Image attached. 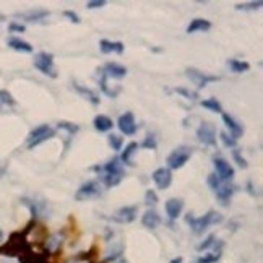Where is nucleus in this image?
<instances>
[{
	"label": "nucleus",
	"mask_w": 263,
	"mask_h": 263,
	"mask_svg": "<svg viewBox=\"0 0 263 263\" xmlns=\"http://www.w3.org/2000/svg\"><path fill=\"white\" fill-rule=\"evenodd\" d=\"M192 150L188 146H179L175 148L171 155L168 156V166L171 169H180L187 164V161L190 160Z\"/></svg>",
	"instance_id": "obj_2"
},
{
	"label": "nucleus",
	"mask_w": 263,
	"mask_h": 263,
	"mask_svg": "<svg viewBox=\"0 0 263 263\" xmlns=\"http://www.w3.org/2000/svg\"><path fill=\"white\" fill-rule=\"evenodd\" d=\"M102 73H106V77H112V78H124L127 75V69L119 64H112L109 62L104 69H101Z\"/></svg>",
	"instance_id": "obj_15"
},
{
	"label": "nucleus",
	"mask_w": 263,
	"mask_h": 263,
	"mask_svg": "<svg viewBox=\"0 0 263 263\" xmlns=\"http://www.w3.org/2000/svg\"><path fill=\"white\" fill-rule=\"evenodd\" d=\"M94 171H104L106 174H119V175H124V169H122V164L119 158H114L112 161H109L104 168H93Z\"/></svg>",
	"instance_id": "obj_19"
},
{
	"label": "nucleus",
	"mask_w": 263,
	"mask_h": 263,
	"mask_svg": "<svg viewBox=\"0 0 263 263\" xmlns=\"http://www.w3.org/2000/svg\"><path fill=\"white\" fill-rule=\"evenodd\" d=\"M221 142H223V145L224 146H228V148H236V140L234 138H231V135H228V133H221Z\"/></svg>",
	"instance_id": "obj_37"
},
{
	"label": "nucleus",
	"mask_w": 263,
	"mask_h": 263,
	"mask_svg": "<svg viewBox=\"0 0 263 263\" xmlns=\"http://www.w3.org/2000/svg\"><path fill=\"white\" fill-rule=\"evenodd\" d=\"M21 201H23V205H26V206L29 208V210H31V215H33V218H38V216H39V208H38V205H36L33 200H29V198H23Z\"/></svg>",
	"instance_id": "obj_32"
},
{
	"label": "nucleus",
	"mask_w": 263,
	"mask_h": 263,
	"mask_svg": "<svg viewBox=\"0 0 263 263\" xmlns=\"http://www.w3.org/2000/svg\"><path fill=\"white\" fill-rule=\"evenodd\" d=\"M145 201H146V205H150V206H153V205L158 203V195L155 193V190H148V192H146Z\"/></svg>",
	"instance_id": "obj_41"
},
{
	"label": "nucleus",
	"mask_w": 263,
	"mask_h": 263,
	"mask_svg": "<svg viewBox=\"0 0 263 263\" xmlns=\"http://www.w3.org/2000/svg\"><path fill=\"white\" fill-rule=\"evenodd\" d=\"M211 28V23L208 20H203V18H195V20L190 21V24L187 26V33H197V31H208Z\"/></svg>",
	"instance_id": "obj_20"
},
{
	"label": "nucleus",
	"mask_w": 263,
	"mask_h": 263,
	"mask_svg": "<svg viewBox=\"0 0 263 263\" xmlns=\"http://www.w3.org/2000/svg\"><path fill=\"white\" fill-rule=\"evenodd\" d=\"M215 239H216L215 236H208L206 239H205V242H201L200 246L197 247V250H198V252H201V250H206V249H210V247L213 246V244H215Z\"/></svg>",
	"instance_id": "obj_39"
},
{
	"label": "nucleus",
	"mask_w": 263,
	"mask_h": 263,
	"mask_svg": "<svg viewBox=\"0 0 263 263\" xmlns=\"http://www.w3.org/2000/svg\"><path fill=\"white\" fill-rule=\"evenodd\" d=\"M183 201L180 198H169L166 201V213L171 219H175L182 213Z\"/></svg>",
	"instance_id": "obj_14"
},
{
	"label": "nucleus",
	"mask_w": 263,
	"mask_h": 263,
	"mask_svg": "<svg viewBox=\"0 0 263 263\" xmlns=\"http://www.w3.org/2000/svg\"><path fill=\"white\" fill-rule=\"evenodd\" d=\"M8 46L11 49H15V51H18V52H26V54L33 52L31 44H29V42H26V41L20 39V38H10L8 39Z\"/></svg>",
	"instance_id": "obj_21"
},
{
	"label": "nucleus",
	"mask_w": 263,
	"mask_h": 263,
	"mask_svg": "<svg viewBox=\"0 0 263 263\" xmlns=\"http://www.w3.org/2000/svg\"><path fill=\"white\" fill-rule=\"evenodd\" d=\"M117 125L120 128V132L124 133V135H135L137 133V122H135V117H133L132 112H125L122 114L119 120H117Z\"/></svg>",
	"instance_id": "obj_8"
},
{
	"label": "nucleus",
	"mask_w": 263,
	"mask_h": 263,
	"mask_svg": "<svg viewBox=\"0 0 263 263\" xmlns=\"http://www.w3.org/2000/svg\"><path fill=\"white\" fill-rule=\"evenodd\" d=\"M3 239V234H2V232H0V241H2Z\"/></svg>",
	"instance_id": "obj_51"
},
{
	"label": "nucleus",
	"mask_w": 263,
	"mask_h": 263,
	"mask_svg": "<svg viewBox=\"0 0 263 263\" xmlns=\"http://www.w3.org/2000/svg\"><path fill=\"white\" fill-rule=\"evenodd\" d=\"M201 106H203L205 109H210V111H213V112L223 114V107H221V104H219V102L215 99V97H210V99L201 101Z\"/></svg>",
	"instance_id": "obj_27"
},
{
	"label": "nucleus",
	"mask_w": 263,
	"mask_h": 263,
	"mask_svg": "<svg viewBox=\"0 0 263 263\" xmlns=\"http://www.w3.org/2000/svg\"><path fill=\"white\" fill-rule=\"evenodd\" d=\"M137 148H138V145H137L135 142H132L130 145H127L125 151L122 153V163L128 164V166H133V163H132V155L135 153Z\"/></svg>",
	"instance_id": "obj_25"
},
{
	"label": "nucleus",
	"mask_w": 263,
	"mask_h": 263,
	"mask_svg": "<svg viewBox=\"0 0 263 263\" xmlns=\"http://www.w3.org/2000/svg\"><path fill=\"white\" fill-rule=\"evenodd\" d=\"M221 115H223V122L226 124V127L229 128L231 138L237 140L239 137H242V133H244V128H242V125L239 124V122H237V120H234V119L231 117L229 114H226V112H223Z\"/></svg>",
	"instance_id": "obj_12"
},
{
	"label": "nucleus",
	"mask_w": 263,
	"mask_h": 263,
	"mask_svg": "<svg viewBox=\"0 0 263 263\" xmlns=\"http://www.w3.org/2000/svg\"><path fill=\"white\" fill-rule=\"evenodd\" d=\"M153 182L156 183V187L160 188V190H164V188H168L171 185V182H173V174H171V171L166 168H160L156 169L155 173H153Z\"/></svg>",
	"instance_id": "obj_11"
},
{
	"label": "nucleus",
	"mask_w": 263,
	"mask_h": 263,
	"mask_svg": "<svg viewBox=\"0 0 263 263\" xmlns=\"http://www.w3.org/2000/svg\"><path fill=\"white\" fill-rule=\"evenodd\" d=\"M97 72H101V82H99V85H101V89L104 91V94H107L109 97H115L117 96V93L115 91H111L107 88V77H106V73H102V70H97Z\"/></svg>",
	"instance_id": "obj_29"
},
{
	"label": "nucleus",
	"mask_w": 263,
	"mask_h": 263,
	"mask_svg": "<svg viewBox=\"0 0 263 263\" xmlns=\"http://www.w3.org/2000/svg\"><path fill=\"white\" fill-rule=\"evenodd\" d=\"M56 135V130H52L49 125H39L36 127L34 130H31V133L28 135V148L33 150L34 146L41 145L42 142H46V140L52 138Z\"/></svg>",
	"instance_id": "obj_3"
},
{
	"label": "nucleus",
	"mask_w": 263,
	"mask_h": 263,
	"mask_svg": "<svg viewBox=\"0 0 263 263\" xmlns=\"http://www.w3.org/2000/svg\"><path fill=\"white\" fill-rule=\"evenodd\" d=\"M185 221L190 224V228L193 229L195 234H201V232L206 231L208 228H210V226L221 223L223 221V216L219 215V213H216V211H208L206 215L201 216V218H193L192 213H187Z\"/></svg>",
	"instance_id": "obj_1"
},
{
	"label": "nucleus",
	"mask_w": 263,
	"mask_h": 263,
	"mask_svg": "<svg viewBox=\"0 0 263 263\" xmlns=\"http://www.w3.org/2000/svg\"><path fill=\"white\" fill-rule=\"evenodd\" d=\"M213 164H215V169H216L215 174L218 175V179L232 180V177H234V169H232V166L228 161L223 160V158H215Z\"/></svg>",
	"instance_id": "obj_9"
},
{
	"label": "nucleus",
	"mask_w": 263,
	"mask_h": 263,
	"mask_svg": "<svg viewBox=\"0 0 263 263\" xmlns=\"http://www.w3.org/2000/svg\"><path fill=\"white\" fill-rule=\"evenodd\" d=\"M73 87H75V89L80 93L82 96H85L87 99L89 101V102H93V104H99V97L96 96V93H93L91 89H88V88H83L82 85H78L77 82H73Z\"/></svg>",
	"instance_id": "obj_23"
},
{
	"label": "nucleus",
	"mask_w": 263,
	"mask_h": 263,
	"mask_svg": "<svg viewBox=\"0 0 263 263\" xmlns=\"http://www.w3.org/2000/svg\"><path fill=\"white\" fill-rule=\"evenodd\" d=\"M262 0H257V2H249V3H237L236 8L237 10H259L262 7Z\"/></svg>",
	"instance_id": "obj_30"
},
{
	"label": "nucleus",
	"mask_w": 263,
	"mask_h": 263,
	"mask_svg": "<svg viewBox=\"0 0 263 263\" xmlns=\"http://www.w3.org/2000/svg\"><path fill=\"white\" fill-rule=\"evenodd\" d=\"M99 49H101V52L102 54H122L124 52V44L122 42H112V41H107V39H102L99 42Z\"/></svg>",
	"instance_id": "obj_16"
},
{
	"label": "nucleus",
	"mask_w": 263,
	"mask_h": 263,
	"mask_svg": "<svg viewBox=\"0 0 263 263\" xmlns=\"http://www.w3.org/2000/svg\"><path fill=\"white\" fill-rule=\"evenodd\" d=\"M175 93H177V94L185 96L187 99H192V101L198 99V94H197V93H193V91H190V89H185V88H175Z\"/></svg>",
	"instance_id": "obj_34"
},
{
	"label": "nucleus",
	"mask_w": 263,
	"mask_h": 263,
	"mask_svg": "<svg viewBox=\"0 0 263 263\" xmlns=\"http://www.w3.org/2000/svg\"><path fill=\"white\" fill-rule=\"evenodd\" d=\"M5 174V168H0V177H3Z\"/></svg>",
	"instance_id": "obj_50"
},
{
	"label": "nucleus",
	"mask_w": 263,
	"mask_h": 263,
	"mask_svg": "<svg viewBox=\"0 0 263 263\" xmlns=\"http://www.w3.org/2000/svg\"><path fill=\"white\" fill-rule=\"evenodd\" d=\"M47 16H49L47 10H33V11H29V13H18L16 15V18H21V20L29 21V23H38Z\"/></svg>",
	"instance_id": "obj_18"
},
{
	"label": "nucleus",
	"mask_w": 263,
	"mask_h": 263,
	"mask_svg": "<svg viewBox=\"0 0 263 263\" xmlns=\"http://www.w3.org/2000/svg\"><path fill=\"white\" fill-rule=\"evenodd\" d=\"M34 67L39 72H42L44 75L56 78L57 73L54 70V56L49 52H39L38 56L34 57Z\"/></svg>",
	"instance_id": "obj_4"
},
{
	"label": "nucleus",
	"mask_w": 263,
	"mask_h": 263,
	"mask_svg": "<svg viewBox=\"0 0 263 263\" xmlns=\"http://www.w3.org/2000/svg\"><path fill=\"white\" fill-rule=\"evenodd\" d=\"M8 29H10L11 33H23L24 31V26H23V24H20V23H10Z\"/></svg>",
	"instance_id": "obj_45"
},
{
	"label": "nucleus",
	"mask_w": 263,
	"mask_h": 263,
	"mask_svg": "<svg viewBox=\"0 0 263 263\" xmlns=\"http://www.w3.org/2000/svg\"><path fill=\"white\" fill-rule=\"evenodd\" d=\"M228 65L234 73H242V72H247L250 69V65L247 62H242V60H236V59H229Z\"/></svg>",
	"instance_id": "obj_24"
},
{
	"label": "nucleus",
	"mask_w": 263,
	"mask_h": 263,
	"mask_svg": "<svg viewBox=\"0 0 263 263\" xmlns=\"http://www.w3.org/2000/svg\"><path fill=\"white\" fill-rule=\"evenodd\" d=\"M59 128H62V130H67L70 133V135H73V133L78 132V125L75 124H70V122H59Z\"/></svg>",
	"instance_id": "obj_33"
},
{
	"label": "nucleus",
	"mask_w": 263,
	"mask_h": 263,
	"mask_svg": "<svg viewBox=\"0 0 263 263\" xmlns=\"http://www.w3.org/2000/svg\"><path fill=\"white\" fill-rule=\"evenodd\" d=\"M104 5H106V2H104V0H93V2H88V3H87V8L94 10V8H101V7H104Z\"/></svg>",
	"instance_id": "obj_43"
},
{
	"label": "nucleus",
	"mask_w": 263,
	"mask_h": 263,
	"mask_svg": "<svg viewBox=\"0 0 263 263\" xmlns=\"http://www.w3.org/2000/svg\"><path fill=\"white\" fill-rule=\"evenodd\" d=\"M142 223H143L145 228H148V229H156L158 226L161 224V218H160V215H158L155 210H148V211H146L145 215H143Z\"/></svg>",
	"instance_id": "obj_17"
},
{
	"label": "nucleus",
	"mask_w": 263,
	"mask_h": 263,
	"mask_svg": "<svg viewBox=\"0 0 263 263\" xmlns=\"http://www.w3.org/2000/svg\"><path fill=\"white\" fill-rule=\"evenodd\" d=\"M0 102H2V104H7V106H15L13 96H11L8 91H5V89L0 91Z\"/></svg>",
	"instance_id": "obj_31"
},
{
	"label": "nucleus",
	"mask_w": 263,
	"mask_h": 263,
	"mask_svg": "<svg viewBox=\"0 0 263 263\" xmlns=\"http://www.w3.org/2000/svg\"><path fill=\"white\" fill-rule=\"evenodd\" d=\"M236 190H237L236 185H219V188L215 192V195H216V198L221 201L223 206H228L229 201H231V197L236 193Z\"/></svg>",
	"instance_id": "obj_13"
},
{
	"label": "nucleus",
	"mask_w": 263,
	"mask_h": 263,
	"mask_svg": "<svg viewBox=\"0 0 263 263\" xmlns=\"http://www.w3.org/2000/svg\"><path fill=\"white\" fill-rule=\"evenodd\" d=\"M137 213H138L137 206H124V208H120V210L115 213V215H112L111 219H112V221H115V223L127 224V223L135 221Z\"/></svg>",
	"instance_id": "obj_10"
},
{
	"label": "nucleus",
	"mask_w": 263,
	"mask_h": 263,
	"mask_svg": "<svg viewBox=\"0 0 263 263\" xmlns=\"http://www.w3.org/2000/svg\"><path fill=\"white\" fill-rule=\"evenodd\" d=\"M64 15H65L67 18H69V20H70L72 23H75V24H78V23H80V16H78V15L75 13V11H70V10H67Z\"/></svg>",
	"instance_id": "obj_44"
},
{
	"label": "nucleus",
	"mask_w": 263,
	"mask_h": 263,
	"mask_svg": "<svg viewBox=\"0 0 263 263\" xmlns=\"http://www.w3.org/2000/svg\"><path fill=\"white\" fill-rule=\"evenodd\" d=\"M171 263H182V257H177V259L171 260Z\"/></svg>",
	"instance_id": "obj_48"
},
{
	"label": "nucleus",
	"mask_w": 263,
	"mask_h": 263,
	"mask_svg": "<svg viewBox=\"0 0 263 263\" xmlns=\"http://www.w3.org/2000/svg\"><path fill=\"white\" fill-rule=\"evenodd\" d=\"M70 263H88L87 260H73V262H70Z\"/></svg>",
	"instance_id": "obj_49"
},
{
	"label": "nucleus",
	"mask_w": 263,
	"mask_h": 263,
	"mask_svg": "<svg viewBox=\"0 0 263 263\" xmlns=\"http://www.w3.org/2000/svg\"><path fill=\"white\" fill-rule=\"evenodd\" d=\"M208 185H210V187H211V188H213V190H215V192H216L218 188H219V185H221V183H219L218 175H216L215 173L208 175Z\"/></svg>",
	"instance_id": "obj_40"
},
{
	"label": "nucleus",
	"mask_w": 263,
	"mask_h": 263,
	"mask_svg": "<svg viewBox=\"0 0 263 263\" xmlns=\"http://www.w3.org/2000/svg\"><path fill=\"white\" fill-rule=\"evenodd\" d=\"M197 137L203 145L208 146H216V130L215 125H211L210 122H203L197 130Z\"/></svg>",
	"instance_id": "obj_7"
},
{
	"label": "nucleus",
	"mask_w": 263,
	"mask_h": 263,
	"mask_svg": "<svg viewBox=\"0 0 263 263\" xmlns=\"http://www.w3.org/2000/svg\"><path fill=\"white\" fill-rule=\"evenodd\" d=\"M112 120L106 117V115H97L94 117V128L97 132H109L112 128Z\"/></svg>",
	"instance_id": "obj_22"
},
{
	"label": "nucleus",
	"mask_w": 263,
	"mask_h": 263,
	"mask_svg": "<svg viewBox=\"0 0 263 263\" xmlns=\"http://www.w3.org/2000/svg\"><path fill=\"white\" fill-rule=\"evenodd\" d=\"M62 239L64 237L60 234H54L47 239V250H51V252H54V250H57L60 247V244H62Z\"/></svg>",
	"instance_id": "obj_28"
},
{
	"label": "nucleus",
	"mask_w": 263,
	"mask_h": 263,
	"mask_svg": "<svg viewBox=\"0 0 263 263\" xmlns=\"http://www.w3.org/2000/svg\"><path fill=\"white\" fill-rule=\"evenodd\" d=\"M219 257H221V254H208L198 259V263H216L219 260Z\"/></svg>",
	"instance_id": "obj_36"
},
{
	"label": "nucleus",
	"mask_w": 263,
	"mask_h": 263,
	"mask_svg": "<svg viewBox=\"0 0 263 263\" xmlns=\"http://www.w3.org/2000/svg\"><path fill=\"white\" fill-rule=\"evenodd\" d=\"M0 263H20L16 259H11V257L7 255H0Z\"/></svg>",
	"instance_id": "obj_46"
},
{
	"label": "nucleus",
	"mask_w": 263,
	"mask_h": 263,
	"mask_svg": "<svg viewBox=\"0 0 263 263\" xmlns=\"http://www.w3.org/2000/svg\"><path fill=\"white\" fill-rule=\"evenodd\" d=\"M185 73H187V77H188V80H190L195 87L197 88H205L208 83L210 82H216V80H219V77H215V75H206V73H203V72H200V70H197V69H187L185 70Z\"/></svg>",
	"instance_id": "obj_6"
},
{
	"label": "nucleus",
	"mask_w": 263,
	"mask_h": 263,
	"mask_svg": "<svg viewBox=\"0 0 263 263\" xmlns=\"http://www.w3.org/2000/svg\"><path fill=\"white\" fill-rule=\"evenodd\" d=\"M142 146L143 148H151V150H156V140H155V137L153 135H148L146 137V140L142 143Z\"/></svg>",
	"instance_id": "obj_42"
},
{
	"label": "nucleus",
	"mask_w": 263,
	"mask_h": 263,
	"mask_svg": "<svg viewBox=\"0 0 263 263\" xmlns=\"http://www.w3.org/2000/svg\"><path fill=\"white\" fill-rule=\"evenodd\" d=\"M122 177H124V175H119V174H104L101 177V180L104 182V185H106V187H115V185H119V183H120Z\"/></svg>",
	"instance_id": "obj_26"
},
{
	"label": "nucleus",
	"mask_w": 263,
	"mask_h": 263,
	"mask_svg": "<svg viewBox=\"0 0 263 263\" xmlns=\"http://www.w3.org/2000/svg\"><path fill=\"white\" fill-rule=\"evenodd\" d=\"M247 188H249V193H250V195H255V192H254V185H252V182H249V183H247Z\"/></svg>",
	"instance_id": "obj_47"
},
{
	"label": "nucleus",
	"mask_w": 263,
	"mask_h": 263,
	"mask_svg": "<svg viewBox=\"0 0 263 263\" xmlns=\"http://www.w3.org/2000/svg\"><path fill=\"white\" fill-rule=\"evenodd\" d=\"M117 263H128V262H125V260H120V262H117Z\"/></svg>",
	"instance_id": "obj_52"
},
{
	"label": "nucleus",
	"mask_w": 263,
	"mask_h": 263,
	"mask_svg": "<svg viewBox=\"0 0 263 263\" xmlns=\"http://www.w3.org/2000/svg\"><path fill=\"white\" fill-rule=\"evenodd\" d=\"M232 158H234V161L239 164L242 169H247V161L241 156V151H239V150H234V151H232Z\"/></svg>",
	"instance_id": "obj_38"
},
{
	"label": "nucleus",
	"mask_w": 263,
	"mask_h": 263,
	"mask_svg": "<svg viewBox=\"0 0 263 263\" xmlns=\"http://www.w3.org/2000/svg\"><path fill=\"white\" fill-rule=\"evenodd\" d=\"M109 145H111V148L119 151L122 148V138L119 135H109Z\"/></svg>",
	"instance_id": "obj_35"
},
{
	"label": "nucleus",
	"mask_w": 263,
	"mask_h": 263,
	"mask_svg": "<svg viewBox=\"0 0 263 263\" xmlns=\"http://www.w3.org/2000/svg\"><path fill=\"white\" fill-rule=\"evenodd\" d=\"M101 185L94 180L83 183V185L78 188V192L75 195L77 201H87V200H93V198H99L101 197Z\"/></svg>",
	"instance_id": "obj_5"
}]
</instances>
